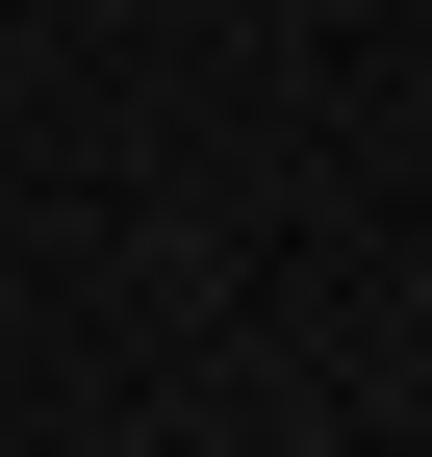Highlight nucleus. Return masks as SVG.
Wrapping results in <instances>:
<instances>
[]
</instances>
